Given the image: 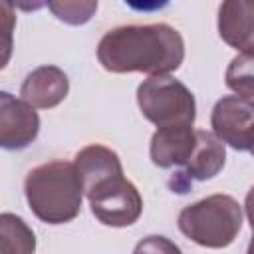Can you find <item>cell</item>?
<instances>
[{
  "instance_id": "obj_2",
  "label": "cell",
  "mask_w": 254,
  "mask_h": 254,
  "mask_svg": "<svg viewBox=\"0 0 254 254\" xmlns=\"http://www.w3.org/2000/svg\"><path fill=\"white\" fill-rule=\"evenodd\" d=\"M24 196L38 220L65 224L79 214L85 192L73 163L50 161L26 175Z\"/></svg>"
},
{
  "instance_id": "obj_1",
  "label": "cell",
  "mask_w": 254,
  "mask_h": 254,
  "mask_svg": "<svg viewBox=\"0 0 254 254\" xmlns=\"http://www.w3.org/2000/svg\"><path fill=\"white\" fill-rule=\"evenodd\" d=\"M97 60L111 73L169 75L185 60V40L179 30L163 22L117 26L99 40Z\"/></svg>"
},
{
  "instance_id": "obj_8",
  "label": "cell",
  "mask_w": 254,
  "mask_h": 254,
  "mask_svg": "<svg viewBox=\"0 0 254 254\" xmlns=\"http://www.w3.org/2000/svg\"><path fill=\"white\" fill-rule=\"evenodd\" d=\"M196 147V129L192 125H171L159 127L149 145L153 165L159 169H171L187 165Z\"/></svg>"
},
{
  "instance_id": "obj_17",
  "label": "cell",
  "mask_w": 254,
  "mask_h": 254,
  "mask_svg": "<svg viewBox=\"0 0 254 254\" xmlns=\"http://www.w3.org/2000/svg\"><path fill=\"white\" fill-rule=\"evenodd\" d=\"M244 210H246V216H248L250 228H252V232H254V187H250V190L246 192V200H244Z\"/></svg>"
},
{
  "instance_id": "obj_18",
  "label": "cell",
  "mask_w": 254,
  "mask_h": 254,
  "mask_svg": "<svg viewBox=\"0 0 254 254\" xmlns=\"http://www.w3.org/2000/svg\"><path fill=\"white\" fill-rule=\"evenodd\" d=\"M246 254H254V234H252V238H250V244H248Z\"/></svg>"
},
{
  "instance_id": "obj_11",
  "label": "cell",
  "mask_w": 254,
  "mask_h": 254,
  "mask_svg": "<svg viewBox=\"0 0 254 254\" xmlns=\"http://www.w3.org/2000/svg\"><path fill=\"white\" fill-rule=\"evenodd\" d=\"M75 171L81 179L85 196L99 185L123 177V165L119 155L105 145H87L75 155Z\"/></svg>"
},
{
  "instance_id": "obj_15",
  "label": "cell",
  "mask_w": 254,
  "mask_h": 254,
  "mask_svg": "<svg viewBox=\"0 0 254 254\" xmlns=\"http://www.w3.org/2000/svg\"><path fill=\"white\" fill-rule=\"evenodd\" d=\"M48 8L54 12V16L65 24H71V26H79V24H85L91 20V16L95 14L97 10V2H91V0H73V2H48Z\"/></svg>"
},
{
  "instance_id": "obj_7",
  "label": "cell",
  "mask_w": 254,
  "mask_h": 254,
  "mask_svg": "<svg viewBox=\"0 0 254 254\" xmlns=\"http://www.w3.org/2000/svg\"><path fill=\"white\" fill-rule=\"evenodd\" d=\"M40 133V115L24 99L0 93V145L8 151L30 147Z\"/></svg>"
},
{
  "instance_id": "obj_13",
  "label": "cell",
  "mask_w": 254,
  "mask_h": 254,
  "mask_svg": "<svg viewBox=\"0 0 254 254\" xmlns=\"http://www.w3.org/2000/svg\"><path fill=\"white\" fill-rule=\"evenodd\" d=\"M36 234L24 218L2 212L0 214V254H34Z\"/></svg>"
},
{
  "instance_id": "obj_16",
  "label": "cell",
  "mask_w": 254,
  "mask_h": 254,
  "mask_svg": "<svg viewBox=\"0 0 254 254\" xmlns=\"http://www.w3.org/2000/svg\"><path fill=\"white\" fill-rule=\"evenodd\" d=\"M133 254H183V252L171 238L161 234H151L135 244Z\"/></svg>"
},
{
  "instance_id": "obj_6",
  "label": "cell",
  "mask_w": 254,
  "mask_h": 254,
  "mask_svg": "<svg viewBox=\"0 0 254 254\" xmlns=\"http://www.w3.org/2000/svg\"><path fill=\"white\" fill-rule=\"evenodd\" d=\"M212 133L236 151H250L254 145V101L240 95L220 97L210 113Z\"/></svg>"
},
{
  "instance_id": "obj_10",
  "label": "cell",
  "mask_w": 254,
  "mask_h": 254,
  "mask_svg": "<svg viewBox=\"0 0 254 254\" xmlns=\"http://www.w3.org/2000/svg\"><path fill=\"white\" fill-rule=\"evenodd\" d=\"M218 36L240 54H254V2H222L218 6Z\"/></svg>"
},
{
  "instance_id": "obj_14",
  "label": "cell",
  "mask_w": 254,
  "mask_h": 254,
  "mask_svg": "<svg viewBox=\"0 0 254 254\" xmlns=\"http://www.w3.org/2000/svg\"><path fill=\"white\" fill-rule=\"evenodd\" d=\"M224 81L236 95L254 101V54L234 56L226 67Z\"/></svg>"
},
{
  "instance_id": "obj_5",
  "label": "cell",
  "mask_w": 254,
  "mask_h": 254,
  "mask_svg": "<svg viewBox=\"0 0 254 254\" xmlns=\"http://www.w3.org/2000/svg\"><path fill=\"white\" fill-rule=\"evenodd\" d=\"M91 214L105 226L123 228L139 220L143 212V198L137 187L125 179L115 177L87 194Z\"/></svg>"
},
{
  "instance_id": "obj_12",
  "label": "cell",
  "mask_w": 254,
  "mask_h": 254,
  "mask_svg": "<svg viewBox=\"0 0 254 254\" xmlns=\"http://www.w3.org/2000/svg\"><path fill=\"white\" fill-rule=\"evenodd\" d=\"M226 163L224 143L206 129H196V147L190 161L185 165V177L194 181H208L216 177Z\"/></svg>"
},
{
  "instance_id": "obj_4",
  "label": "cell",
  "mask_w": 254,
  "mask_h": 254,
  "mask_svg": "<svg viewBox=\"0 0 254 254\" xmlns=\"http://www.w3.org/2000/svg\"><path fill=\"white\" fill-rule=\"evenodd\" d=\"M137 105L143 117L157 127L192 125L196 117V101L192 91L171 75L145 79L137 87Z\"/></svg>"
},
{
  "instance_id": "obj_3",
  "label": "cell",
  "mask_w": 254,
  "mask_h": 254,
  "mask_svg": "<svg viewBox=\"0 0 254 254\" xmlns=\"http://www.w3.org/2000/svg\"><path fill=\"white\" fill-rule=\"evenodd\" d=\"M179 230L204 248H226L242 228V206L228 194H210L185 206L177 218Z\"/></svg>"
},
{
  "instance_id": "obj_19",
  "label": "cell",
  "mask_w": 254,
  "mask_h": 254,
  "mask_svg": "<svg viewBox=\"0 0 254 254\" xmlns=\"http://www.w3.org/2000/svg\"><path fill=\"white\" fill-rule=\"evenodd\" d=\"M250 153H252V155H254V145H252V149H250Z\"/></svg>"
},
{
  "instance_id": "obj_9",
  "label": "cell",
  "mask_w": 254,
  "mask_h": 254,
  "mask_svg": "<svg viewBox=\"0 0 254 254\" xmlns=\"http://www.w3.org/2000/svg\"><path fill=\"white\" fill-rule=\"evenodd\" d=\"M69 91V79L58 65H40L22 81L20 95L34 109H52L60 105Z\"/></svg>"
}]
</instances>
